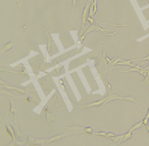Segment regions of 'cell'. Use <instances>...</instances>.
<instances>
[{
  "instance_id": "obj_1",
  "label": "cell",
  "mask_w": 149,
  "mask_h": 146,
  "mask_svg": "<svg viewBox=\"0 0 149 146\" xmlns=\"http://www.w3.org/2000/svg\"><path fill=\"white\" fill-rule=\"evenodd\" d=\"M16 3L19 9V11H20V14H21V17H22V0H16Z\"/></svg>"
},
{
  "instance_id": "obj_2",
  "label": "cell",
  "mask_w": 149,
  "mask_h": 146,
  "mask_svg": "<svg viewBox=\"0 0 149 146\" xmlns=\"http://www.w3.org/2000/svg\"><path fill=\"white\" fill-rule=\"evenodd\" d=\"M72 3H73V9H72V15H73V12H74V8H75V5H76V3H77V0H72Z\"/></svg>"
},
{
  "instance_id": "obj_3",
  "label": "cell",
  "mask_w": 149,
  "mask_h": 146,
  "mask_svg": "<svg viewBox=\"0 0 149 146\" xmlns=\"http://www.w3.org/2000/svg\"><path fill=\"white\" fill-rule=\"evenodd\" d=\"M87 20H88V21H89V22H90V23H91V24H92L94 22L93 19H91V17H88V19H87Z\"/></svg>"
}]
</instances>
